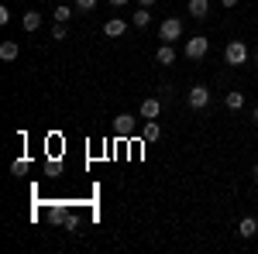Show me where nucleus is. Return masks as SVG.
<instances>
[{"mask_svg":"<svg viewBox=\"0 0 258 254\" xmlns=\"http://www.w3.org/2000/svg\"><path fill=\"white\" fill-rule=\"evenodd\" d=\"M224 62H227V65H244V62H248V45H244L241 38L227 41V48H224Z\"/></svg>","mask_w":258,"mask_h":254,"instance_id":"1","label":"nucleus"},{"mask_svg":"<svg viewBox=\"0 0 258 254\" xmlns=\"http://www.w3.org/2000/svg\"><path fill=\"white\" fill-rule=\"evenodd\" d=\"M159 38L169 41V45L179 41V38H182V21H179V18H165V21H162V28H159Z\"/></svg>","mask_w":258,"mask_h":254,"instance_id":"2","label":"nucleus"},{"mask_svg":"<svg viewBox=\"0 0 258 254\" xmlns=\"http://www.w3.org/2000/svg\"><path fill=\"white\" fill-rule=\"evenodd\" d=\"M207 48H210V41L203 38V35H193V38H186V59H203L207 55Z\"/></svg>","mask_w":258,"mask_h":254,"instance_id":"3","label":"nucleus"},{"mask_svg":"<svg viewBox=\"0 0 258 254\" xmlns=\"http://www.w3.org/2000/svg\"><path fill=\"white\" fill-rule=\"evenodd\" d=\"M186 103H189L193 110H203V107L210 103V90H207V86H193V90L186 93Z\"/></svg>","mask_w":258,"mask_h":254,"instance_id":"4","label":"nucleus"},{"mask_svg":"<svg viewBox=\"0 0 258 254\" xmlns=\"http://www.w3.org/2000/svg\"><path fill=\"white\" fill-rule=\"evenodd\" d=\"M114 134H117V137L135 134V117H131V114H120V117H114Z\"/></svg>","mask_w":258,"mask_h":254,"instance_id":"5","label":"nucleus"},{"mask_svg":"<svg viewBox=\"0 0 258 254\" xmlns=\"http://www.w3.org/2000/svg\"><path fill=\"white\" fill-rule=\"evenodd\" d=\"M159 114H162V100H159V97L141 100V117H145V120H155Z\"/></svg>","mask_w":258,"mask_h":254,"instance_id":"6","label":"nucleus"},{"mask_svg":"<svg viewBox=\"0 0 258 254\" xmlns=\"http://www.w3.org/2000/svg\"><path fill=\"white\" fill-rule=\"evenodd\" d=\"M155 62H159V65H172V62H176V48H172L169 41H162L159 52H155Z\"/></svg>","mask_w":258,"mask_h":254,"instance_id":"7","label":"nucleus"},{"mask_svg":"<svg viewBox=\"0 0 258 254\" xmlns=\"http://www.w3.org/2000/svg\"><path fill=\"white\" fill-rule=\"evenodd\" d=\"M124 31H127V24H124L120 18H110L107 24H103V35H107V38H120Z\"/></svg>","mask_w":258,"mask_h":254,"instance_id":"8","label":"nucleus"},{"mask_svg":"<svg viewBox=\"0 0 258 254\" xmlns=\"http://www.w3.org/2000/svg\"><path fill=\"white\" fill-rule=\"evenodd\" d=\"M141 137H145V141H159V137H162L159 120H145V131H141Z\"/></svg>","mask_w":258,"mask_h":254,"instance_id":"9","label":"nucleus"},{"mask_svg":"<svg viewBox=\"0 0 258 254\" xmlns=\"http://www.w3.org/2000/svg\"><path fill=\"white\" fill-rule=\"evenodd\" d=\"M21 24H24V31H38L41 28V14L38 11H28V14L21 18Z\"/></svg>","mask_w":258,"mask_h":254,"instance_id":"10","label":"nucleus"},{"mask_svg":"<svg viewBox=\"0 0 258 254\" xmlns=\"http://www.w3.org/2000/svg\"><path fill=\"white\" fill-rule=\"evenodd\" d=\"M48 223H62V227H66V223H69V210H66V206H52V210H48Z\"/></svg>","mask_w":258,"mask_h":254,"instance_id":"11","label":"nucleus"},{"mask_svg":"<svg viewBox=\"0 0 258 254\" xmlns=\"http://www.w3.org/2000/svg\"><path fill=\"white\" fill-rule=\"evenodd\" d=\"M18 52H21L18 41H4V45H0V59H4V62H14V59H18Z\"/></svg>","mask_w":258,"mask_h":254,"instance_id":"12","label":"nucleus"},{"mask_svg":"<svg viewBox=\"0 0 258 254\" xmlns=\"http://www.w3.org/2000/svg\"><path fill=\"white\" fill-rule=\"evenodd\" d=\"M224 103H227V110H241V107H244V93H241V90H231V93L224 97Z\"/></svg>","mask_w":258,"mask_h":254,"instance_id":"13","label":"nucleus"},{"mask_svg":"<svg viewBox=\"0 0 258 254\" xmlns=\"http://www.w3.org/2000/svg\"><path fill=\"white\" fill-rule=\"evenodd\" d=\"M255 230H258L255 216H244V220L238 223V234H241V237H255Z\"/></svg>","mask_w":258,"mask_h":254,"instance_id":"14","label":"nucleus"},{"mask_svg":"<svg viewBox=\"0 0 258 254\" xmlns=\"http://www.w3.org/2000/svg\"><path fill=\"white\" fill-rule=\"evenodd\" d=\"M207 11H210V0H189V14L193 18H207Z\"/></svg>","mask_w":258,"mask_h":254,"instance_id":"15","label":"nucleus"},{"mask_svg":"<svg viewBox=\"0 0 258 254\" xmlns=\"http://www.w3.org/2000/svg\"><path fill=\"white\" fill-rule=\"evenodd\" d=\"M131 24H135V28H148V24H152V14H148V11H135Z\"/></svg>","mask_w":258,"mask_h":254,"instance_id":"16","label":"nucleus"},{"mask_svg":"<svg viewBox=\"0 0 258 254\" xmlns=\"http://www.w3.org/2000/svg\"><path fill=\"white\" fill-rule=\"evenodd\" d=\"M76 11H80V14H90V11H97V0H76Z\"/></svg>","mask_w":258,"mask_h":254,"instance_id":"17","label":"nucleus"},{"mask_svg":"<svg viewBox=\"0 0 258 254\" xmlns=\"http://www.w3.org/2000/svg\"><path fill=\"white\" fill-rule=\"evenodd\" d=\"M69 18H73V7H66V4H62V7H55V21H62V24H66Z\"/></svg>","mask_w":258,"mask_h":254,"instance_id":"18","label":"nucleus"},{"mask_svg":"<svg viewBox=\"0 0 258 254\" xmlns=\"http://www.w3.org/2000/svg\"><path fill=\"white\" fill-rule=\"evenodd\" d=\"M66 35H69V31H66V24H62V21H55V28H52V38H55V41H66Z\"/></svg>","mask_w":258,"mask_h":254,"instance_id":"19","label":"nucleus"},{"mask_svg":"<svg viewBox=\"0 0 258 254\" xmlns=\"http://www.w3.org/2000/svg\"><path fill=\"white\" fill-rule=\"evenodd\" d=\"M220 4H224V7H238V0H220Z\"/></svg>","mask_w":258,"mask_h":254,"instance_id":"20","label":"nucleus"},{"mask_svg":"<svg viewBox=\"0 0 258 254\" xmlns=\"http://www.w3.org/2000/svg\"><path fill=\"white\" fill-rule=\"evenodd\" d=\"M110 4H114V7H124V4H131V0H110Z\"/></svg>","mask_w":258,"mask_h":254,"instance_id":"21","label":"nucleus"},{"mask_svg":"<svg viewBox=\"0 0 258 254\" xmlns=\"http://www.w3.org/2000/svg\"><path fill=\"white\" fill-rule=\"evenodd\" d=\"M152 4H159V0H141V7H152Z\"/></svg>","mask_w":258,"mask_h":254,"instance_id":"22","label":"nucleus"},{"mask_svg":"<svg viewBox=\"0 0 258 254\" xmlns=\"http://www.w3.org/2000/svg\"><path fill=\"white\" fill-rule=\"evenodd\" d=\"M255 124H258V107H255Z\"/></svg>","mask_w":258,"mask_h":254,"instance_id":"23","label":"nucleus"},{"mask_svg":"<svg viewBox=\"0 0 258 254\" xmlns=\"http://www.w3.org/2000/svg\"><path fill=\"white\" fill-rule=\"evenodd\" d=\"M255 62H258V48H255Z\"/></svg>","mask_w":258,"mask_h":254,"instance_id":"24","label":"nucleus"},{"mask_svg":"<svg viewBox=\"0 0 258 254\" xmlns=\"http://www.w3.org/2000/svg\"><path fill=\"white\" fill-rule=\"evenodd\" d=\"M255 179H258V165H255Z\"/></svg>","mask_w":258,"mask_h":254,"instance_id":"25","label":"nucleus"}]
</instances>
